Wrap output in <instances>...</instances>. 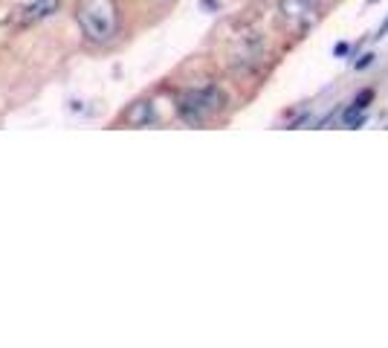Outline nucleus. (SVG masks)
Here are the masks:
<instances>
[{
  "mask_svg": "<svg viewBox=\"0 0 388 348\" xmlns=\"http://www.w3.org/2000/svg\"><path fill=\"white\" fill-rule=\"evenodd\" d=\"M75 17H79L84 38L93 44H107L119 32V6H116V0H82Z\"/></svg>",
  "mask_w": 388,
  "mask_h": 348,
  "instance_id": "nucleus-1",
  "label": "nucleus"
},
{
  "mask_svg": "<svg viewBox=\"0 0 388 348\" xmlns=\"http://www.w3.org/2000/svg\"><path fill=\"white\" fill-rule=\"evenodd\" d=\"M226 108V93L218 85H203V87H191L180 96L177 110L180 119L186 125H203L209 122L215 113H221Z\"/></svg>",
  "mask_w": 388,
  "mask_h": 348,
  "instance_id": "nucleus-2",
  "label": "nucleus"
},
{
  "mask_svg": "<svg viewBox=\"0 0 388 348\" xmlns=\"http://www.w3.org/2000/svg\"><path fill=\"white\" fill-rule=\"evenodd\" d=\"M267 52V38L255 29H249L244 32L235 47H232V67H235L238 73H249V70H255L261 64V58Z\"/></svg>",
  "mask_w": 388,
  "mask_h": 348,
  "instance_id": "nucleus-3",
  "label": "nucleus"
},
{
  "mask_svg": "<svg viewBox=\"0 0 388 348\" xmlns=\"http://www.w3.org/2000/svg\"><path fill=\"white\" fill-rule=\"evenodd\" d=\"M319 12L316 0H278V17L281 24L290 29H304L313 24V17Z\"/></svg>",
  "mask_w": 388,
  "mask_h": 348,
  "instance_id": "nucleus-4",
  "label": "nucleus"
},
{
  "mask_svg": "<svg viewBox=\"0 0 388 348\" xmlns=\"http://www.w3.org/2000/svg\"><path fill=\"white\" fill-rule=\"evenodd\" d=\"M122 122H125L128 128H145V125H151V122H154V108H151V102H148V99L130 102V105L125 108V113H122Z\"/></svg>",
  "mask_w": 388,
  "mask_h": 348,
  "instance_id": "nucleus-5",
  "label": "nucleus"
},
{
  "mask_svg": "<svg viewBox=\"0 0 388 348\" xmlns=\"http://www.w3.org/2000/svg\"><path fill=\"white\" fill-rule=\"evenodd\" d=\"M58 6H61V0H38V3H32V6L24 12V24H32V21H41V17L55 15Z\"/></svg>",
  "mask_w": 388,
  "mask_h": 348,
  "instance_id": "nucleus-6",
  "label": "nucleus"
},
{
  "mask_svg": "<svg viewBox=\"0 0 388 348\" xmlns=\"http://www.w3.org/2000/svg\"><path fill=\"white\" fill-rule=\"evenodd\" d=\"M371 61H374V52H365V55L359 58V61L354 64V67H357V70H365V67H368V64H371Z\"/></svg>",
  "mask_w": 388,
  "mask_h": 348,
  "instance_id": "nucleus-7",
  "label": "nucleus"
},
{
  "mask_svg": "<svg viewBox=\"0 0 388 348\" xmlns=\"http://www.w3.org/2000/svg\"><path fill=\"white\" fill-rule=\"evenodd\" d=\"M348 50H351V47H348V44H336V50H334V55H345Z\"/></svg>",
  "mask_w": 388,
  "mask_h": 348,
  "instance_id": "nucleus-8",
  "label": "nucleus"
},
{
  "mask_svg": "<svg viewBox=\"0 0 388 348\" xmlns=\"http://www.w3.org/2000/svg\"><path fill=\"white\" fill-rule=\"evenodd\" d=\"M368 3H374V0H368Z\"/></svg>",
  "mask_w": 388,
  "mask_h": 348,
  "instance_id": "nucleus-9",
  "label": "nucleus"
},
{
  "mask_svg": "<svg viewBox=\"0 0 388 348\" xmlns=\"http://www.w3.org/2000/svg\"><path fill=\"white\" fill-rule=\"evenodd\" d=\"M316 3H319V0H316Z\"/></svg>",
  "mask_w": 388,
  "mask_h": 348,
  "instance_id": "nucleus-10",
  "label": "nucleus"
}]
</instances>
